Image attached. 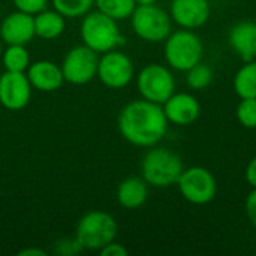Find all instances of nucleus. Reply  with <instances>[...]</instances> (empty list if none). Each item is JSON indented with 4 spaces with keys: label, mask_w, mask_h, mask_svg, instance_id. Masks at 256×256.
I'll return each instance as SVG.
<instances>
[{
    "label": "nucleus",
    "mask_w": 256,
    "mask_h": 256,
    "mask_svg": "<svg viewBox=\"0 0 256 256\" xmlns=\"http://www.w3.org/2000/svg\"><path fill=\"white\" fill-rule=\"evenodd\" d=\"M99 56L87 45H78L68 51L62 63V72L66 82L82 86L98 75Z\"/></svg>",
    "instance_id": "obj_9"
},
{
    "label": "nucleus",
    "mask_w": 256,
    "mask_h": 256,
    "mask_svg": "<svg viewBox=\"0 0 256 256\" xmlns=\"http://www.w3.org/2000/svg\"><path fill=\"white\" fill-rule=\"evenodd\" d=\"M134 70V63L129 56L122 51L111 50L104 52L102 57H99L96 76L108 88L118 90L126 87L132 81Z\"/></svg>",
    "instance_id": "obj_10"
},
{
    "label": "nucleus",
    "mask_w": 256,
    "mask_h": 256,
    "mask_svg": "<svg viewBox=\"0 0 256 256\" xmlns=\"http://www.w3.org/2000/svg\"><path fill=\"white\" fill-rule=\"evenodd\" d=\"M80 33L84 45L98 54L116 50V46H118L123 40L117 21L99 10L84 15Z\"/></svg>",
    "instance_id": "obj_3"
},
{
    "label": "nucleus",
    "mask_w": 256,
    "mask_h": 256,
    "mask_svg": "<svg viewBox=\"0 0 256 256\" xmlns=\"http://www.w3.org/2000/svg\"><path fill=\"white\" fill-rule=\"evenodd\" d=\"M94 0H52L54 9L64 18H80L90 12Z\"/></svg>",
    "instance_id": "obj_22"
},
{
    "label": "nucleus",
    "mask_w": 256,
    "mask_h": 256,
    "mask_svg": "<svg viewBox=\"0 0 256 256\" xmlns=\"http://www.w3.org/2000/svg\"><path fill=\"white\" fill-rule=\"evenodd\" d=\"M246 214L250 220V224L256 228V189H254L248 198H246Z\"/></svg>",
    "instance_id": "obj_27"
},
{
    "label": "nucleus",
    "mask_w": 256,
    "mask_h": 256,
    "mask_svg": "<svg viewBox=\"0 0 256 256\" xmlns=\"http://www.w3.org/2000/svg\"><path fill=\"white\" fill-rule=\"evenodd\" d=\"M186 81L192 90H204L213 81V70L210 66L200 62L188 70Z\"/></svg>",
    "instance_id": "obj_23"
},
{
    "label": "nucleus",
    "mask_w": 256,
    "mask_h": 256,
    "mask_svg": "<svg viewBox=\"0 0 256 256\" xmlns=\"http://www.w3.org/2000/svg\"><path fill=\"white\" fill-rule=\"evenodd\" d=\"M234 90L240 99L256 98V60L244 62L234 76Z\"/></svg>",
    "instance_id": "obj_19"
},
{
    "label": "nucleus",
    "mask_w": 256,
    "mask_h": 256,
    "mask_svg": "<svg viewBox=\"0 0 256 256\" xmlns=\"http://www.w3.org/2000/svg\"><path fill=\"white\" fill-rule=\"evenodd\" d=\"M208 0H172L170 6V15L174 22L183 28L202 27L210 18Z\"/></svg>",
    "instance_id": "obj_12"
},
{
    "label": "nucleus",
    "mask_w": 256,
    "mask_h": 256,
    "mask_svg": "<svg viewBox=\"0 0 256 256\" xmlns=\"http://www.w3.org/2000/svg\"><path fill=\"white\" fill-rule=\"evenodd\" d=\"M20 256H45V250H40L38 248H28V249H22L20 254Z\"/></svg>",
    "instance_id": "obj_29"
},
{
    "label": "nucleus",
    "mask_w": 256,
    "mask_h": 256,
    "mask_svg": "<svg viewBox=\"0 0 256 256\" xmlns=\"http://www.w3.org/2000/svg\"><path fill=\"white\" fill-rule=\"evenodd\" d=\"M237 120L248 129H256V98L242 99L237 105Z\"/></svg>",
    "instance_id": "obj_24"
},
{
    "label": "nucleus",
    "mask_w": 256,
    "mask_h": 256,
    "mask_svg": "<svg viewBox=\"0 0 256 256\" xmlns=\"http://www.w3.org/2000/svg\"><path fill=\"white\" fill-rule=\"evenodd\" d=\"M132 28L138 38L146 42L165 40L172 28V20L168 12L154 4H136L130 15Z\"/></svg>",
    "instance_id": "obj_6"
},
{
    "label": "nucleus",
    "mask_w": 256,
    "mask_h": 256,
    "mask_svg": "<svg viewBox=\"0 0 256 256\" xmlns=\"http://www.w3.org/2000/svg\"><path fill=\"white\" fill-rule=\"evenodd\" d=\"M136 86L142 99L164 105L174 93L176 81L168 68L159 63H150L140 70Z\"/></svg>",
    "instance_id": "obj_7"
},
{
    "label": "nucleus",
    "mask_w": 256,
    "mask_h": 256,
    "mask_svg": "<svg viewBox=\"0 0 256 256\" xmlns=\"http://www.w3.org/2000/svg\"><path fill=\"white\" fill-rule=\"evenodd\" d=\"M165 42L166 63L180 72H188L202 58V42L189 28L171 32Z\"/></svg>",
    "instance_id": "obj_5"
},
{
    "label": "nucleus",
    "mask_w": 256,
    "mask_h": 256,
    "mask_svg": "<svg viewBox=\"0 0 256 256\" xmlns=\"http://www.w3.org/2000/svg\"><path fill=\"white\" fill-rule=\"evenodd\" d=\"M168 120L159 104L138 99L123 106L118 114L122 136L138 147H153L165 136Z\"/></svg>",
    "instance_id": "obj_1"
},
{
    "label": "nucleus",
    "mask_w": 256,
    "mask_h": 256,
    "mask_svg": "<svg viewBox=\"0 0 256 256\" xmlns=\"http://www.w3.org/2000/svg\"><path fill=\"white\" fill-rule=\"evenodd\" d=\"M98 10L114 18L116 21L130 18L136 8L135 0H94Z\"/></svg>",
    "instance_id": "obj_21"
},
{
    "label": "nucleus",
    "mask_w": 256,
    "mask_h": 256,
    "mask_svg": "<svg viewBox=\"0 0 256 256\" xmlns=\"http://www.w3.org/2000/svg\"><path fill=\"white\" fill-rule=\"evenodd\" d=\"M246 180L254 189H256V158H254L249 162V165L246 168Z\"/></svg>",
    "instance_id": "obj_28"
},
{
    "label": "nucleus",
    "mask_w": 256,
    "mask_h": 256,
    "mask_svg": "<svg viewBox=\"0 0 256 256\" xmlns=\"http://www.w3.org/2000/svg\"><path fill=\"white\" fill-rule=\"evenodd\" d=\"M34 36V21L30 14L15 10L0 24V39L6 45H27Z\"/></svg>",
    "instance_id": "obj_13"
},
{
    "label": "nucleus",
    "mask_w": 256,
    "mask_h": 256,
    "mask_svg": "<svg viewBox=\"0 0 256 256\" xmlns=\"http://www.w3.org/2000/svg\"><path fill=\"white\" fill-rule=\"evenodd\" d=\"M117 236V222L116 219L105 212H88L84 214L78 225L75 238L80 243L81 249L99 252L102 248L116 240Z\"/></svg>",
    "instance_id": "obj_4"
},
{
    "label": "nucleus",
    "mask_w": 256,
    "mask_h": 256,
    "mask_svg": "<svg viewBox=\"0 0 256 256\" xmlns=\"http://www.w3.org/2000/svg\"><path fill=\"white\" fill-rule=\"evenodd\" d=\"M231 48L243 62H252L256 58V22L240 21L232 26L228 36Z\"/></svg>",
    "instance_id": "obj_16"
},
{
    "label": "nucleus",
    "mask_w": 256,
    "mask_h": 256,
    "mask_svg": "<svg viewBox=\"0 0 256 256\" xmlns=\"http://www.w3.org/2000/svg\"><path fill=\"white\" fill-rule=\"evenodd\" d=\"M26 74L32 87L45 93L58 90L64 82L62 68L50 60H38L30 63Z\"/></svg>",
    "instance_id": "obj_15"
},
{
    "label": "nucleus",
    "mask_w": 256,
    "mask_h": 256,
    "mask_svg": "<svg viewBox=\"0 0 256 256\" xmlns=\"http://www.w3.org/2000/svg\"><path fill=\"white\" fill-rule=\"evenodd\" d=\"M177 186L182 196L196 206L212 202L218 192L216 178L207 168L202 166H190L183 170Z\"/></svg>",
    "instance_id": "obj_8"
},
{
    "label": "nucleus",
    "mask_w": 256,
    "mask_h": 256,
    "mask_svg": "<svg viewBox=\"0 0 256 256\" xmlns=\"http://www.w3.org/2000/svg\"><path fill=\"white\" fill-rule=\"evenodd\" d=\"M183 170L180 156L164 147L148 150L141 162L142 178L153 188H170L177 184Z\"/></svg>",
    "instance_id": "obj_2"
},
{
    "label": "nucleus",
    "mask_w": 256,
    "mask_h": 256,
    "mask_svg": "<svg viewBox=\"0 0 256 256\" xmlns=\"http://www.w3.org/2000/svg\"><path fill=\"white\" fill-rule=\"evenodd\" d=\"M32 88L26 72L6 70L0 76V104L6 110L20 111L28 105Z\"/></svg>",
    "instance_id": "obj_11"
},
{
    "label": "nucleus",
    "mask_w": 256,
    "mask_h": 256,
    "mask_svg": "<svg viewBox=\"0 0 256 256\" xmlns=\"http://www.w3.org/2000/svg\"><path fill=\"white\" fill-rule=\"evenodd\" d=\"M33 21H34V34L45 40L58 38L64 32V26H66L64 16L58 14L56 9L54 10L44 9L38 12L36 15H33Z\"/></svg>",
    "instance_id": "obj_18"
},
{
    "label": "nucleus",
    "mask_w": 256,
    "mask_h": 256,
    "mask_svg": "<svg viewBox=\"0 0 256 256\" xmlns=\"http://www.w3.org/2000/svg\"><path fill=\"white\" fill-rule=\"evenodd\" d=\"M2 62L6 70L26 72L30 66V56L26 45H8L2 54Z\"/></svg>",
    "instance_id": "obj_20"
},
{
    "label": "nucleus",
    "mask_w": 256,
    "mask_h": 256,
    "mask_svg": "<svg viewBox=\"0 0 256 256\" xmlns=\"http://www.w3.org/2000/svg\"><path fill=\"white\" fill-rule=\"evenodd\" d=\"M162 108L166 120L177 126L192 124L201 112L200 102L190 93H172Z\"/></svg>",
    "instance_id": "obj_14"
},
{
    "label": "nucleus",
    "mask_w": 256,
    "mask_h": 256,
    "mask_svg": "<svg viewBox=\"0 0 256 256\" xmlns=\"http://www.w3.org/2000/svg\"><path fill=\"white\" fill-rule=\"evenodd\" d=\"M148 196V184L144 178L128 177L117 188V201L128 210H135L144 206Z\"/></svg>",
    "instance_id": "obj_17"
},
{
    "label": "nucleus",
    "mask_w": 256,
    "mask_h": 256,
    "mask_svg": "<svg viewBox=\"0 0 256 256\" xmlns=\"http://www.w3.org/2000/svg\"><path fill=\"white\" fill-rule=\"evenodd\" d=\"M12 3L15 4L16 10L30 14V15H36L38 12L46 9L48 0H12Z\"/></svg>",
    "instance_id": "obj_25"
},
{
    "label": "nucleus",
    "mask_w": 256,
    "mask_h": 256,
    "mask_svg": "<svg viewBox=\"0 0 256 256\" xmlns=\"http://www.w3.org/2000/svg\"><path fill=\"white\" fill-rule=\"evenodd\" d=\"M99 254L102 256H128V249L120 243L111 242L110 244L102 248L99 250Z\"/></svg>",
    "instance_id": "obj_26"
},
{
    "label": "nucleus",
    "mask_w": 256,
    "mask_h": 256,
    "mask_svg": "<svg viewBox=\"0 0 256 256\" xmlns=\"http://www.w3.org/2000/svg\"><path fill=\"white\" fill-rule=\"evenodd\" d=\"M2 54H3V42L0 39V57H2Z\"/></svg>",
    "instance_id": "obj_31"
},
{
    "label": "nucleus",
    "mask_w": 256,
    "mask_h": 256,
    "mask_svg": "<svg viewBox=\"0 0 256 256\" xmlns=\"http://www.w3.org/2000/svg\"><path fill=\"white\" fill-rule=\"evenodd\" d=\"M158 0H135L136 4H154Z\"/></svg>",
    "instance_id": "obj_30"
}]
</instances>
